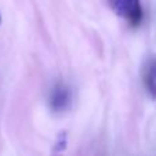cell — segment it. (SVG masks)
Wrapping results in <instances>:
<instances>
[{"label": "cell", "mask_w": 156, "mask_h": 156, "mask_svg": "<svg viewBox=\"0 0 156 156\" xmlns=\"http://www.w3.org/2000/svg\"><path fill=\"white\" fill-rule=\"evenodd\" d=\"M49 108L54 112H63L71 104V90L66 83L58 82L49 92Z\"/></svg>", "instance_id": "cell-2"}, {"label": "cell", "mask_w": 156, "mask_h": 156, "mask_svg": "<svg viewBox=\"0 0 156 156\" xmlns=\"http://www.w3.org/2000/svg\"><path fill=\"white\" fill-rule=\"evenodd\" d=\"M108 3L115 14L126 19L132 26H138L141 23L144 11L140 0H108Z\"/></svg>", "instance_id": "cell-1"}, {"label": "cell", "mask_w": 156, "mask_h": 156, "mask_svg": "<svg viewBox=\"0 0 156 156\" xmlns=\"http://www.w3.org/2000/svg\"><path fill=\"white\" fill-rule=\"evenodd\" d=\"M143 85L151 99H156V55H149L141 70Z\"/></svg>", "instance_id": "cell-3"}, {"label": "cell", "mask_w": 156, "mask_h": 156, "mask_svg": "<svg viewBox=\"0 0 156 156\" xmlns=\"http://www.w3.org/2000/svg\"><path fill=\"white\" fill-rule=\"evenodd\" d=\"M0 23H2V15H0Z\"/></svg>", "instance_id": "cell-4"}]
</instances>
